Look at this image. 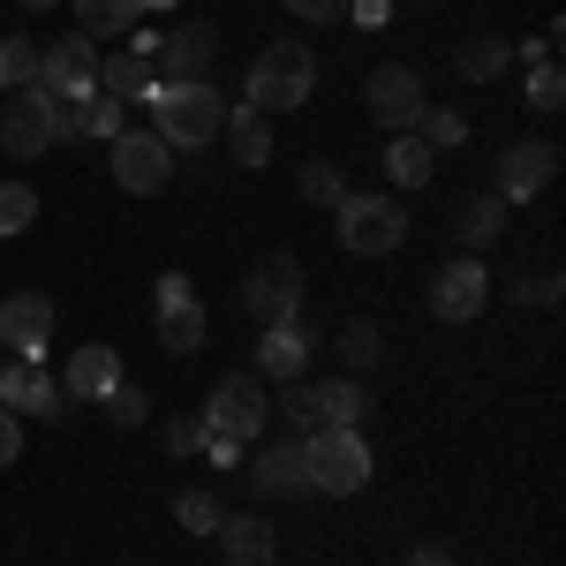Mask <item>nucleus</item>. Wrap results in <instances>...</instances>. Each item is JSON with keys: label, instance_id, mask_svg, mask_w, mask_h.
I'll use <instances>...</instances> for the list:
<instances>
[{"label": "nucleus", "instance_id": "nucleus-1", "mask_svg": "<svg viewBox=\"0 0 566 566\" xmlns=\"http://www.w3.org/2000/svg\"><path fill=\"white\" fill-rule=\"evenodd\" d=\"M144 106H151V136L167 151H197V144H212L227 129V98L212 84H151Z\"/></svg>", "mask_w": 566, "mask_h": 566}, {"label": "nucleus", "instance_id": "nucleus-2", "mask_svg": "<svg viewBox=\"0 0 566 566\" xmlns=\"http://www.w3.org/2000/svg\"><path fill=\"white\" fill-rule=\"evenodd\" d=\"M310 91H317V61H310V45L280 39V45H264L258 61H250L242 106H258L264 122H272V114H295V106H310Z\"/></svg>", "mask_w": 566, "mask_h": 566}, {"label": "nucleus", "instance_id": "nucleus-3", "mask_svg": "<svg viewBox=\"0 0 566 566\" xmlns=\"http://www.w3.org/2000/svg\"><path fill=\"white\" fill-rule=\"evenodd\" d=\"M303 461H310V491H325V499H355L370 483V469H378L363 431H340V423H317L303 438Z\"/></svg>", "mask_w": 566, "mask_h": 566}, {"label": "nucleus", "instance_id": "nucleus-4", "mask_svg": "<svg viewBox=\"0 0 566 566\" xmlns=\"http://www.w3.org/2000/svg\"><path fill=\"white\" fill-rule=\"evenodd\" d=\"M264 423H272V392H264L258 370H234V378H219L205 392V431L250 446V438H264Z\"/></svg>", "mask_w": 566, "mask_h": 566}, {"label": "nucleus", "instance_id": "nucleus-5", "mask_svg": "<svg viewBox=\"0 0 566 566\" xmlns=\"http://www.w3.org/2000/svg\"><path fill=\"white\" fill-rule=\"evenodd\" d=\"M333 212H340V250H348V258H392V250L408 242L400 197H340Z\"/></svg>", "mask_w": 566, "mask_h": 566}, {"label": "nucleus", "instance_id": "nucleus-6", "mask_svg": "<svg viewBox=\"0 0 566 566\" xmlns=\"http://www.w3.org/2000/svg\"><path fill=\"white\" fill-rule=\"evenodd\" d=\"M242 310H250L258 325H295V317H303V264L287 258V250L258 258L250 280H242Z\"/></svg>", "mask_w": 566, "mask_h": 566}, {"label": "nucleus", "instance_id": "nucleus-7", "mask_svg": "<svg viewBox=\"0 0 566 566\" xmlns=\"http://www.w3.org/2000/svg\"><path fill=\"white\" fill-rule=\"evenodd\" d=\"M363 106H370V122H378L386 136H408L416 122H423L431 91H423V76H416V69L386 61V69H370V84H363Z\"/></svg>", "mask_w": 566, "mask_h": 566}, {"label": "nucleus", "instance_id": "nucleus-8", "mask_svg": "<svg viewBox=\"0 0 566 566\" xmlns=\"http://www.w3.org/2000/svg\"><path fill=\"white\" fill-rule=\"evenodd\" d=\"M552 175H559V144H544V136L506 144L499 167H491V197H499V205H528V197L552 189Z\"/></svg>", "mask_w": 566, "mask_h": 566}, {"label": "nucleus", "instance_id": "nucleus-9", "mask_svg": "<svg viewBox=\"0 0 566 566\" xmlns=\"http://www.w3.org/2000/svg\"><path fill=\"white\" fill-rule=\"evenodd\" d=\"M39 91L45 98H91V91H98V45H91L84 31L39 45Z\"/></svg>", "mask_w": 566, "mask_h": 566}, {"label": "nucleus", "instance_id": "nucleus-10", "mask_svg": "<svg viewBox=\"0 0 566 566\" xmlns=\"http://www.w3.org/2000/svg\"><path fill=\"white\" fill-rule=\"evenodd\" d=\"M151 69H159V84H212L219 31L212 23H181V31H167V39L151 45Z\"/></svg>", "mask_w": 566, "mask_h": 566}, {"label": "nucleus", "instance_id": "nucleus-11", "mask_svg": "<svg viewBox=\"0 0 566 566\" xmlns=\"http://www.w3.org/2000/svg\"><path fill=\"white\" fill-rule=\"evenodd\" d=\"M53 98H45L39 84L31 91H0V151L8 159H39V151H53Z\"/></svg>", "mask_w": 566, "mask_h": 566}, {"label": "nucleus", "instance_id": "nucleus-12", "mask_svg": "<svg viewBox=\"0 0 566 566\" xmlns=\"http://www.w3.org/2000/svg\"><path fill=\"white\" fill-rule=\"evenodd\" d=\"M114 181H122L129 197H159V189L175 181V151L151 129H122L114 136Z\"/></svg>", "mask_w": 566, "mask_h": 566}, {"label": "nucleus", "instance_id": "nucleus-13", "mask_svg": "<svg viewBox=\"0 0 566 566\" xmlns=\"http://www.w3.org/2000/svg\"><path fill=\"white\" fill-rule=\"evenodd\" d=\"M151 310H159V348H167V355H197V348H205L212 317H205V303L189 295V280H181V272H167V280H159Z\"/></svg>", "mask_w": 566, "mask_h": 566}, {"label": "nucleus", "instance_id": "nucleus-14", "mask_svg": "<svg viewBox=\"0 0 566 566\" xmlns=\"http://www.w3.org/2000/svg\"><path fill=\"white\" fill-rule=\"evenodd\" d=\"M483 303H491V272H483L476 258L438 264V280H431V317H446V325H469Z\"/></svg>", "mask_w": 566, "mask_h": 566}, {"label": "nucleus", "instance_id": "nucleus-15", "mask_svg": "<svg viewBox=\"0 0 566 566\" xmlns=\"http://www.w3.org/2000/svg\"><path fill=\"white\" fill-rule=\"evenodd\" d=\"M61 378H45V363H23V355H0V408L15 416H61Z\"/></svg>", "mask_w": 566, "mask_h": 566}, {"label": "nucleus", "instance_id": "nucleus-16", "mask_svg": "<svg viewBox=\"0 0 566 566\" xmlns=\"http://www.w3.org/2000/svg\"><path fill=\"white\" fill-rule=\"evenodd\" d=\"M45 340H53V303H45L39 287H31V295H8V303H0V348L39 363Z\"/></svg>", "mask_w": 566, "mask_h": 566}, {"label": "nucleus", "instance_id": "nucleus-17", "mask_svg": "<svg viewBox=\"0 0 566 566\" xmlns=\"http://www.w3.org/2000/svg\"><path fill=\"white\" fill-rule=\"evenodd\" d=\"M114 386H122V355L106 348V340H91V348L69 355V378H61V392H69V400H91V408H98Z\"/></svg>", "mask_w": 566, "mask_h": 566}, {"label": "nucleus", "instance_id": "nucleus-18", "mask_svg": "<svg viewBox=\"0 0 566 566\" xmlns=\"http://www.w3.org/2000/svg\"><path fill=\"white\" fill-rule=\"evenodd\" d=\"M250 483H258V491H280V499H295V491H310L303 438H280V446H264L258 461H250Z\"/></svg>", "mask_w": 566, "mask_h": 566}, {"label": "nucleus", "instance_id": "nucleus-19", "mask_svg": "<svg viewBox=\"0 0 566 566\" xmlns=\"http://www.w3.org/2000/svg\"><path fill=\"white\" fill-rule=\"evenodd\" d=\"M303 363H310V333H303V317L295 325H264V340H258V378H303Z\"/></svg>", "mask_w": 566, "mask_h": 566}, {"label": "nucleus", "instance_id": "nucleus-20", "mask_svg": "<svg viewBox=\"0 0 566 566\" xmlns=\"http://www.w3.org/2000/svg\"><path fill=\"white\" fill-rule=\"evenodd\" d=\"M506 212H514V205H499L491 189H483V197H461V205H453V234H461V250H469V258L491 250V242L506 234Z\"/></svg>", "mask_w": 566, "mask_h": 566}, {"label": "nucleus", "instance_id": "nucleus-21", "mask_svg": "<svg viewBox=\"0 0 566 566\" xmlns=\"http://www.w3.org/2000/svg\"><path fill=\"white\" fill-rule=\"evenodd\" d=\"M159 84V69H151V53H144V45H114V53H106V69H98V91H106V98H144V91Z\"/></svg>", "mask_w": 566, "mask_h": 566}, {"label": "nucleus", "instance_id": "nucleus-22", "mask_svg": "<svg viewBox=\"0 0 566 566\" xmlns=\"http://www.w3.org/2000/svg\"><path fill=\"white\" fill-rule=\"evenodd\" d=\"M219 552H227V559L234 566H272V528L258 522V514H219Z\"/></svg>", "mask_w": 566, "mask_h": 566}, {"label": "nucleus", "instance_id": "nucleus-23", "mask_svg": "<svg viewBox=\"0 0 566 566\" xmlns=\"http://www.w3.org/2000/svg\"><path fill=\"white\" fill-rule=\"evenodd\" d=\"M431 175H438V151L416 129H408V136H386V181H392V189H423Z\"/></svg>", "mask_w": 566, "mask_h": 566}, {"label": "nucleus", "instance_id": "nucleus-24", "mask_svg": "<svg viewBox=\"0 0 566 566\" xmlns=\"http://www.w3.org/2000/svg\"><path fill=\"white\" fill-rule=\"evenodd\" d=\"M227 151H234V167H264L272 159V122L258 106H227Z\"/></svg>", "mask_w": 566, "mask_h": 566}, {"label": "nucleus", "instance_id": "nucleus-25", "mask_svg": "<svg viewBox=\"0 0 566 566\" xmlns=\"http://www.w3.org/2000/svg\"><path fill=\"white\" fill-rule=\"evenodd\" d=\"M136 15H144V0H76V23H84V39H129Z\"/></svg>", "mask_w": 566, "mask_h": 566}, {"label": "nucleus", "instance_id": "nucleus-26", "mask_svg": "<svg viewBox=\"0 0 566 566\" xmlns=\"http://www.w3.org/2000/svg\"><path fill=\"white\" fill-rule=\"evenodd\" d=\"M317 400H325V423H340V431H355L370 416V386L363 378H333V386H317Z\"/></svg>", "mask_w": 566, "mask_h": 566}, {"label": "nucleus", "instance_id": "nucleus-27", "mask_svg": "<svg viewBox=\"0 0 566 566\" xmlns=\"http://www.w3.org/2000/svg\"><path fill=\"white\" fill-rule=\"evenodd\" d=\"M453 61H461V76H469V84H491V76H506L514 45H506V39H469L461 53H453Z\"/></svg>", "mask_w": 566, "mask_h": 566}, {"label": "nucleus", "instance_id": "nucleus-28", "mask_svg": "<svg viewBox=\"0 0 566 566\" xmlns=\"http://www.w3.org/2000/svg\"><path fill=\"white\" fill-rule=\"evenodd\" d=\"M39 227V189L31 181H0V234H31Z\"/></svg>", "mask_w": 566, "mask_h": 566}, {"label": "nucleus", "instance_id": "nucleus-29", "mask_svg": "<svg viewBox=\"0 0 566 566\" xmlns=\"http://www.w3.org/2000/svg\"><path fill=\"white\" fill-rule=\"evenodd\" d=\"M31 84H39V45L0 39V91H31Z\"/></svg>", "mask_w": 566, "mask_h": 566}, {"label": "nucleus", "instance_id": "nucleus-30", "mask_svg": "<svg viewBox=\"0 0 566 566\" xmlns=\"http://www.w3.org/2000/svg\"><path fill=\"white\" fill-rule=\"evenodd\" d=\"M122 129H129V98H106V91H91V98H84V136L114 144Z\"/></svg>", "mask_w": 566, "mask_h": 566}, {"label": "nucleus", "instance_id": "nucleus-31", "mask_svg": "<svg viewBox=\"0 0 566 566\" xmlns=\"http://www.w3.org/2000/svg\"><path fill=\"white\" fill-rule=\"evenodd\" d=\"M378 355H386L378 325H370V317H348V325H340V363H348V370H370Z\"/></svg>", "mask_w": 566, "mask_h": 566}, {"label": "nucleus", "instance_id": "nucleus-32", "mask_svg": "<svg viewBox=\"0 0 566 566\" xmlns=\"http://www.w3.org/2000/svg\"><path fill=\"white\" fill-rule=\"evenodd\" d=\"M272 408H280L287 423H303V431H317V423H325V400H317V386H303V378H287Z\"/></svg>", "mask_w": 566, "mask_h": 566}, {"label": "nucleus", "instance_id": "nucleus-33", "mask_svg": "<svg viewBox=\"0 0 566 566\" xmlns=\"http://www.w3.org/2000/svg\"><path fill=\"white\" fill-rule=\"evenodd\" d=\"M416 136H423L431 151H453V144H469V122H461L453 106H423V122H416Z\"/></svg>", "mask_w": 566, "mask_h": 566}, {"label": "nucleus", "instance_id": "nucleus-34", "mask_svg": "<svg viewBox=\"0 0 566 566\" xmlns=\"http://www.w3.org/2000/svg\"><path fill=\"white\" fill-rule=\"evenodd\" d=\"M559 98H566L559 61H528V106H536V114H559Z\"/></svg>", "mask_w": 566, "mask_h": 566}, {"label": "nucleus", "instance_id": "nucleus-35", "mask_svg": "<svg viewBox=\"0 0 566 566\" xmlns=\"http://www.w3.org/2000/svg\"><path fill=\"white\" fill-rule=\"evenodd\" d=\"M175 522L189 528V536H212V528H219V499H212V491H181V499H175Z\"/></svg>", "mask_w": 566, "mask_h": 566}, {"label": "nucleus", "instance_id": "nucleus-36", "mask_svg": "<svg viewBox=\"0 0 566 566\" xmlns=\"http://www.w3.org/2000/svg\"><path fill=\"white\" fill-rule=\"evenodd\" d=\"M303 197H310V205H340V197H348L340 167H333V159H310V167H303Z\"/></svg>", "mask_w": 566, "mask_h": 566}, {"label": "nucleus", "instance_id": "nucleus-37", "mask_svg": "<svg viewBox=\"0 0 566 566\" xmlns=\"http://www.w3.org/2000/svg\"><path fill=\"white\" fill-rule=\"evenodd\" d=\"M98 408H106V416H114V423H122V431H136V423H144V416H151V400H144V386H129V378H122V386L106 392V400H98Z\"/></svg>", "mask_w": 566, "mask_h": 566}, {"label": "nucleus", "instance_id": "nucleus-38", "mask_svg": "<svg viewBox=\"0 0 566 566\" xmlns=\"http://www.w3.org/2000/svg\"><path fill=\"white\" fill-rule=\"evenodd\" d=\"M45 122H53V144H76V136H84V98H53Z\"/></svg>", "mask_w": 566, "mask_h": 566}, {"label": "nucleus", "instance_id": "nucleus-39", "mask_svg": "<svg viewBox=\"0 0 566 566\" xmlns=\"http://www.w3.org/2000/svg\"><path fill=\"white\" fill-rule=\"evenodd\" d=\"M287 15H303V23H333V15H348V0H280Z\"/></svg>", "mask_w": 566, "mask_h": 566}, {"label": "nucleus", "instance_id": "nucleus-40", "mask_svg": "<svg viewBox=\"0 0 566 566\" xmlns=\"http://www.w3.org/2000/svg\"><path fill=\"white\" fill-rule=\"evenodd\" d=\"M167 446H175V453H197V446H205V423H197V416H175V423H167Z\"/></svg>", "mask_w": 566, "mask_h": 566}, {"label": "nucleus", "instance_id": "nucleus-41", "mask_svg": "<svg viewBox=\"0 0 566 566\" xmlns=\"http://www.w3.org/2000/svg\"><path fill=\"white\" fill-rule=\"evenodd\" d=\"M23 453V423H15V408H0V469Z\"/></svg>", "mask_w": 566, "mask_h": 566}, {"label": "nucleus", "instance_id": "nucleus-42", "mask_svg": "<svg viewBox=\"0 0 566 566\" xmlns=\"http://www.w3.org/2000/svg\"><path fill=\"white\" fill-rule=\"evenodd\" d=\"M348 15L363 23V31H378V23L392 15V0H348Z\"/></svg>", "mask_w": 566, "mask_h": 566}, {"label": "nucleus", "instance_id": "nucleus-43", "mask_svg": "<svg viewBox=\"0 0 566 566\" xmlns=\"http://www.w3.org/2000/svg\"><path fill=\"white\" fill-rule=\"evenodd\" d=\"M522 295H528V303H536V310H552V303H559V272H544V280H528Z\"/></svg>", "mask_w": 566, "mask_h": 566}, {"label": "nucleus", "instance_id": "nucleus-44", "mask_svg": "<svg viewBox=\"0 0 566 566\" xmlns=\"http://www.w3.org/2000/svg\"><path fill=\"white\" fill-rule=\"evenodd\" d=\"M416 566H446V552H423V559H416Z\"/></svg>", "mask_w": 566, "mask_h": 566}, {"label": "nucleus", "instance_id": "nucleus-45", "mask_svg": "<svg viewBox=\"0 0 566 566\" xmlns=\"http://www.w3.org/2000/svg\"><path fill=\"white\" fill-rule=\"evenodd\" d=\"M23 8H53V0H23Z\"/></svg>", "mask_w": 566, "mask_h": 566}]
</instances>
